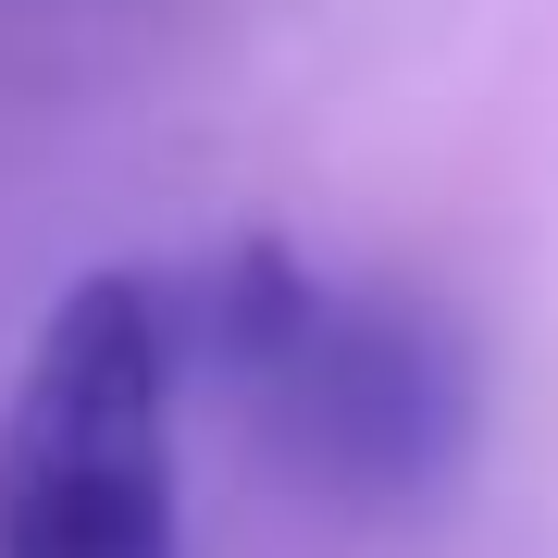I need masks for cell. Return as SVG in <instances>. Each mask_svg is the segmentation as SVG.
<instances>
[{
	"label": "cell",
	"instance_id": "cell-1",
	"mask_svg": "<svg viewBox=\"0 0 558 558\" xmlns=\"http://www.w3.org/2000/svg\"><path fill=\"white\" fill-rule=\"evenodd\" d=\"M0 558H174V311L149 274L50 299L0 410Z\"/></svg>",
	"mask_w": 558,
	"mask_h": 558
},
{
	"label": "cell",
	"instance_id": "cell-2",
	"mask_svg": "<svg viewBox=\"0 0 558 558\" xmlns=\"http://www.w3.org/2000/svg\"><path fill=\"white\" fill-rule=\"evenodd\" d=\"M248 398L311 484H336L348 509H410L472 447V336L422 286H311Z\"/></svg>",
	"mask_w": 558,
	"mask_h": 558
}]
</instances>
